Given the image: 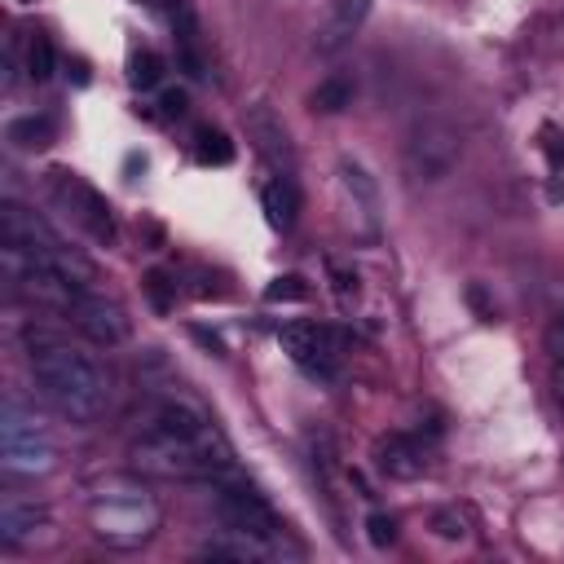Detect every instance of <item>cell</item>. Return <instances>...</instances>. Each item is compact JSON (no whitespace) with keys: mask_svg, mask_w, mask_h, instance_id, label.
I'll return each mask as SVG.
<instances>
[{"mask_svg":"<svg viewBox=\"0 0 564 564\" xmlns=\"http://www.w3.org/2000/svg\"><path fill=\"white\" fill-rule=\"evenodd\" d=\"M555 397H560V405H564V361H560V370H555Z\"/></svg>","mask_w":564,"mask_h":564,"instance_id":"obj_25","label":"cell"},{"mask_svg":"<svg viewBox=\"0 0 564 564\" xmlns=\"http://www.w3.org/2000/svg\"><path fill=\"white\" fill-rule=\"evenodd\" d=\"M242 123H247V141L264 154V163L278 167L282 176H291L295 172V145H291V132L282 128V119L273 115V106H264V101L247 106Z\"/></svg>","mask_w":564,"mask_h":564,"instance_id":"obj_8","label":"cell"},{"mask_svg":"<svg viewBox=\"0 0 564 564\" xmlns=\"http://www.w3.org/2000/svg\"><path fill=\"white\" fill-rule=\"evenodd\" d=\"M159 79H163V57L154 48H137L128 57V84L132 88H154Z\"/></svg>","mask_w":564,"mask_h":564,"instance_id":"obj_16","label":"cell"},{"mask_svg":"<svg viewBox=\"0 0 564 564\" xmlns=\"http://www.w3.org/2000/svg\"><path fill=\"white\" fill-rule=\"evenodd\" d=\"M88 520H93V533L101 542H110L119 551H132V546H141V542L154 538V529H159V502L137 480H106L93 494Z\"/></svg>","mask_w":564,"mask_h":564,"instance_id":"obj_2","label":"cell"},{"mask_svg":"<svg viewBox=\"0 0 564 564\" xmlns=\"http://www.w3.org/2000/svg\"><path fill=\"white\" fill-rule=\"evenodd\" d=\"M53 198L66 207V216L88 234V238H97V242H115V220H110V203L84 181V176H75V172H66V167H57L53 172Z\"/></svg>","mask_w":564,"mask_h":564,"instance_id":"obj_5","label":"cell"},{"mask_svg":"<svg viewBox=\"0 0 564 564\" xmlns=\"http://www.w3.org/2000/svg\"><path fill=\"white\" fill-rule=\"evenodd\" d=\"M542 344H546V352L555 357V361H564V313L546 326V335H542Z\"/></svg>","mask_w":564,"mask_h":564,"instance_id":"obj_21","label":"cell"},{"mask_svg":"<svg viewBox=\"0 0 564 564\" xmlns=\"http://www.w3.org/2000/svg\"><path fill=\"white\" fill-rule=\"evenodd\" d=\"M463 154V137L449 123H419L405 141V167L414 181H445Z\"/></svg>","mask_w":564,"mask_h":564,"instance_id":"obj_4","label":"cell"},{"mask_svg":"<svg viewBox=\"0 0 564 564\" xmlns=\"http://www.w3.org/2000/svg\"><path fill=\"white\" fill-rule=\"evenodd\" d=\"M304 295H308V286H304L300 273H282V278H273V282L264 286V300H269V304H278V300H304Z\"/></svg>","mask_w":564,"mask_h":564,"instance_id":"obj_18","label":"cell"},{"mask_svg":"<svg viewBox=\"0 0 564 564\" xmlns=\"http://www.w3.org/2000/svg\"><path fill=\"white\" fill-rule=\"evenodd\" d=\"M366 538H370V546H392L397 542V520L392 516H383V511H370L366 516Z\"/></svg>","mask_w":564,"mask_h":564,"instance_id":"obj_19","label":"cell"},{"mask_svg":"<svg viewBox=\"0 0 564 564\" xmlns=\"http://www.w3.org/2000/svg\"><path fill=\"white\" fill-rule=\"evenodd\" d=\"M44 524H48V511H44V502H35L31 494H4V498H0V542H4V546L31 542Z\"/></svg>","mask_w":564,"mask_h":564,"instance_id":"obj_10","label":"cell"},{"mask_svg":"<svg viewBox=\"0 0 564 564\" xmlns=\"http://www.w3.org/2000/svg\"><path fill=\"white\" fill-rule=\"evenodd\" d=\"M352 97H357V84H352L348 75H326V79L313 88L308 106H313V110H322V115H339V110H348V106H352Z\"/></svg>","mask_w":564,"mask_h":564,"instance_id":"obj_13","label":"cell"},{"mask_svg":"<svg viewBox=\"0 0 564 564\" xmlns=\"http://www.w3.org/2000/svg\"><path fill=\"white\" fill-rule=\"evenodd\" d=\"M26 75H31L35 84H44V79L53 75V44H48L40 31L26 40Z\"/></svg>","mask_w":564,"mask_h":564,"instance_id":"obj_17","label":"cell"},{"mask_svg":"<svg viewBox=\"0 0 564 564\" xmlns=\"http://www.w3.org/2000/svg\"><path fill=\"white\" fill-rule=\"evenodd\" d=\"M260 203H264V216L273 229H291L295 225V212H300V198H295V185L291 176H278L260 189Z\"/></svg>","mask_w":564,"mask_h":564,"instance_id":"obj_12","label":"cell"},{"mask_svg":"<svg viewBox=\"0 0 564 564\" xmlns=\"http://www.w3.org/2000/svg\"><path fill=\"white\" fill-rule=\"evenodd\" d=\"M159 106H163L167 119H172V115H185V93H181V88H167V93L159 97Z\"/></svg>","mask_w":564,"mask_h":564,"instance_id":"obj_23","label":"cell"},{"mask_svg":"<svg viewBox=\"0 0 564 564\" xmlns=\"http://www.w3.org/2000/svg\"><path fill=\"white\" fill-rule=\"evenodd\" d=\"M4 137L18 145V150H44L53 141V119L48 115H22L4 128Z\"/></svg>","mask_w":564,"mask_h":564,"instance_id":"obj_14","label":"cell"},{"mask_svg":"<svg viewBox=\"0 0 564 564\" xmlns=\"http://www.w3.org/2000/svg\"><path fill=\"white\" fill-rule=\"evenodd\" d=\"M375 467H379L383 476H392V480H419L423 467H427V458H423V445H419L414 436L388 432V436H379V445H375Z\"/></svg>","mask_w":564,"mask_h":564,"instance_id":"obj_11","label":"cell"},{"mask_svg":"<svg viewBox=\"0 0 564 564\" xmlns=\"http://www.w3.org/2000/svg\"><path fill=\"white\" fill-rule=\"evenodd\" d=\"M26 352H31V375L40 392L70 419V423H93L101 419L110 401V379L101 361L48 330H26Z\"/></svg>","mask_w":564,"mask_h":564,"instance_id":"obj_1","label":"cell"},{"mask_svg":"<svg viewBox=\"0 0 564 564\" xmlns=\"http://www.w3.org/2000/svg\"><path fill=\"white\" fill-rule=\"evenodd\" d=\"M432 529H436V538H463L467 529H463V516L458 511H432Z\"/></svg>","mask_w":564,"mask_h":564,"instance_id":"obj_20","label":"cell"},{"mask_svg":"<svg viewBox=\"0 0 564 564\" xmlns=\"http://www.w3.org/2000/svg\"><path fill=\"white\" fill-rule=\"evenodd\" d=\"M278 344H282V352H286L300 370L322 375V379L335 375V361H339V348H344L339 330H330V326H322V322H286V326L278 330Z\"/></svg>","mask_w":564,"mask_h":564,"instance_id":"obj_6","label":"cell"},{"mask_svg":"<svg viewBox=\"0 0 564 564\" xmlns=\"http://www.w3.org/2000/svg\"><path fill=\"white\" fill-rule=\"evenodd\" d=\"M66 317L97 348H115V344L128 339V313H123V304H115V300H106L97 291H79L75 304L66 308Z\"/></svg>","mask_w":564,"mask_h":564,"instance_id":"obj_7","label":"cell"},{"mask_svg":"<svg viewBox=\"0 0 564 564\" xmlns=\"http://www.w3.org/2000/svg\"><path fill=\"white\" fill-rule=\"evenodd\" d=\"M0 463L13 476H44L57 463V449L44 436L40 419L26 414L18 401H4L0 410Z\"/></svg>","mask_w":564,"mask_h":564,"instance_id":"obj_3","label":"cell"},{"mask_svg":"<svg viewBox=\"0 0 564 564\" xmlns=\"http://www.w3.org/2000/svg\"><path fill=\"white\" fill-rule=\"evenodd\" d=\"M366 18H370V0H330L326 18H322L317 31H313V48H317L322 57L344 53V48L352 44V35L366 26Z\"/></svg>","mask_w":564,"mask_h":564,"instance_id":"obj_9","label":"cell"},{"mask_svg":"<svg viewBox=\"0 0 564 564\" xmlns=\"http://www.w3.org/2000/svg\"><path fill=\"white\" fill-rule=\"evenodd\" d=\"M330 278H335V291H339V300H348V295H357V273H348V269H339V264H330Z\"/></svg>","mask_w":564,"mask_h":564,"instance_id":"obj_22","label":"cell"},{"mask_svg":"<svg viewBox=\"0 0 564 564\" xmlns=\"http://www.w3.org/2000/svg\"><path fill=\"white\" fill-rule=\"evenodd\" d=\"M163 282H167L163 273H150V278H145V286H150V300H154L159 308H167V291H163Z\"/></svg>","mask_w":564,"mask_h":564,"instance_id":"obj_24","label":"cell"},{"mask_svg":"<svg viewBox=\"0 0 564 564\" xmlns=\"http://www.w3.org/2000/svg\"><path fill=\"white\" fill-rule=\"evenodd\" d=\"M194 159H198V163H216V167H225V163L234 159V145H229L225 132H216V128H198V132H194Z\"/></svg>","mask_w":564,"mask_h":564,"instance_id":"obj_15","label":"cell"}]
</instances>
